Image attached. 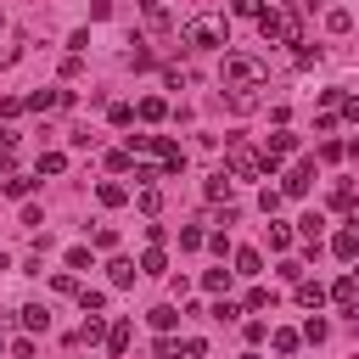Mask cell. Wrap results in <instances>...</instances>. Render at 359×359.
I'll list each match as a JSON object with an SVG mask.
<instances>
[{
	"instance_id": "obj_1",
	"label": "cell",
	"mask_w": 359,
	"mask_h": 359,
	"mask_svg": "<svg viewBox=\"0 0 359 359\" xmlns=\"http://www.w3.org/2000/svg\"><path fill=\"white\" fill-rule=\"evenodd\" d=\"M180 39L196 45V50H219V45H230V22H224V17H191Z\"/></svg>"
},
{
	"instance_id": "obj_2",
	"label": "cell",
	"mask_w": 359,
	"mask_h": 359,
	"mask_svg": "<svg viewBox=\"0 0 359 359\" xmlns=\"http://www.w3.org/2000/svg\"><path fill=\"white\" fill-rule=\"evenodd\" d=\"M258 34H264V39H280V45H303V17H297V11H269V6H264Z\"/></svg>"
},
{
	"instance_id": "obj_3",
	"label": "cell",
	"mask_w": 359,
	"mask_h": 359,
	"mask_svg": "<svg viewBox=\"0 0 359 359\" xmlns=\"http://www.w3.org/2000/svg\"><path fill=\"white\" fill-rule=\"evenodd\" d=\"M264 79H269V67L258 56H224V84L230 90H258Z\"/></svg>"
},
{
	"instance_id": "obj_4",
	"label": "cell",
	"mask_w": 359,
	"mask_h": 359,
	"mask_svg": "<svg viewBox=\"0 0 359 359\" xmlns=\"http://www.w3.org/2000/svg\"><path fill=\"white\" fill-rule=\"evenodd\" d=\"M224 174H230V180H258V174H264V163H258V151H252L247 140H236V135H230V151H224Z\"/></svg>"
},
{
	"instance_id": "obj_5",
	"label": "cell",
	"mask_w": 359,
	"mask_h": 359,
	"mask_svg": "<svg viewBox=\"0 0 359 359\" xmlns=\"http://www.w3.org/2000/svg\"><path fill=\"white\" fill-rule=\"evenodd\" d=\"M292 151H297V135H292V129L280 123V129H275V135L264 140V151H258V163H264V174H275V168H280V163H286Z\"/></svg>"
},
{
	"instance_id": "obj_6",
	"label": "cell",
	"mask_w": 359,
	"mask_h": 359,
	"mask_svg": "<svg viewBox=\"0 0 359 359\" xmlns=\"http://www.w3.org/2000/svg\"><path fill=\"white\" fill-rule=\"evenodd\" d=\"M325 297H331V303H337L342 314H353V309H359V280H353V275H337Z\"/></svg>"
},
{
	"instance_id": "obj_7",
	"label": "cell",
	"mask_w": 359,
	"mask_h": 359,
	"mask_svg": "<svg viewBox=\"0 0 359 359\" xmlns=\"http://www.w3.org/2000/svg\"><path fill=\"white\" fill-rule=\"evenodd\" d=\"M309 185H314V163L303 157L292 174H286V185H280V196H309Z\"/></svg>"
},
{
	"instance_id": "obj_8",
	"label": "cell",
	"mask_w": 359,
	"mask_h": 359,
	"mask_svg": "<svg viewBox=\"0 0 359 359\" xmlns=\"http://www.w3.org/2000/svg\"><path fill=\"white\" fill-rule=\"evenodd\" d=\"M135 118H140V123H163V118H168V101H163V95H146V101L135 107Z\"/></svg>"
},
{
	"instance_id": "obj_9",
	"label": "cell",
	"mask_w": 359,
	"mask_h": 359,
	"mask_svg": "<svg viewBox=\"0 0 359 359\" xmlns=\"http://www.w3.org/2000/svg\"><path fill=\"white\" fill-rule=\"evenodd\" d=\"M258 269H264V252H258V247H236V275H247V280H252Z\"/></svg>"
},
{
	"instance_id": "obj_10",
	"label": "cell",
	"mask_w": 359,
	"mask_h": 359,
	"mask_svg": "<svg viewBox=\"0 0 359 359\" xmlns=\"http://www.w3.org/2000/svg\"><path fill=\"white\" fill-rule=\"evenodd\" d=\"M135 275H140V269H135L129 258H112V264H107V280H112L118 292H123V286H135Z\"/></svg>"
},
{
	"instance_id": "obj_11",
	"label": "cell",
	"mask_w": 359,
	"mask_h": 359,
	"mask_svg": "<svg viewBox=\"0 0 359 359\" xmlns=\"http://www.w3.org/2000/svg\"><path fill=\"white\" fill-rule=\"evenodd\" d=\"M22 314V331H50V309L45 303H28V309H17Z\"/></svg>"
},
{
	"instance_id": "obj_12",
	"label": "cell",
	"mask_w": 359,
	"mask_h": 359,
	"mask_svg": "<svg viewBox=\"0 0 359 359\" xmlns=\"http://www.w3.org/2000/svg\"><path fill=\"white\" fill-rule=\"evenodd\" d=\"M95 196H101V208H123V202H129V191H123L118 180H101V185H95Z\"/></svg>"
},
{
	"instance_id": "obj_13",
	"label": "cell",
	"mask_w": 359,
	"mask_h": 359,
	"mask_svg": "<svg viewBox=\"0 0 359 359\" xmlns=\"http://www.w3.org/2000/svg\"><path fill=\"white\" fill-rule=\"evenodd\" d=\"M331 252H337L342 264H353V252H359V236H353V230H337V236H331Z\"/></svg>"
},
{
	"instance_id": "obj_14",
	"label": "cell",
	"mask_w": 359,
	"mask_h": 359,
	"mask_svg": "<svg viewBox=\"0 0 359 359\" xmlns=\"http://www.w3.org/2000/svg\"><path fill=\"white\" fill-rule=\"evenodd\" d=\"M135 269H140V275H163V269H168V252H163V247H146Z\"/></svg>"
},
{
	"instance_id": "obj_15",
	"label": "cell",
	"mask_w": 359,
	"mask_h": 359,
	"mask_svg": "<svg viewBox=\"0 0 359 359\" xmlns=\"http://www.w3.org/2000/svg\"><path fill=\"white\" fill-rule=\"evenodd\" d=\"M297 303H303V309H320V303H325V286L303 275V280H297Z\"/></svg>"
},
{
	"instance_id": "obj_16",
	"label": "cell",
	"mask_w": 359,
	"mask_h": 359,
	"mask_svg": "<svg viewBox=\"0 0 359 359\" xmlns=\"http://www.w3.org/2000/svg\"><path fill=\"white\" fill-rule=\"evenodd\" d=\"M174 320H180V314H174V303H157V309L146 314V325H151V331H163V337L174 331Z\"/></svg>"
},
{
	"instance_id": "obj_17",
	"label": "cell",
	"mask_w": 359,
	"mask_h": 359,
	"mask_svg": "<svg viewBox=\"0 0 359 359\" xmlns=\"http://www.w3.org/2000/svg\"><path fill=\"white\" fill-rule=\"evenodd\" d=\"M101 342H107V353H123V348H129V320H112Z\"/></svg>"
},
{
	"instance_id": "obj_18",
	"label": "cell",
	"mask_w": 359,
	"mask_h": 359,
	"mask_svg": "<svg viewBox=\"0 0 359 359\" xmlns=\"http://www.w3.org/2000/svg\"><path fill=\"white\" fill-rule=\"evenodd\" d=\"M22 107H34V112H50V107H62V90H34Z\"/></svg>"
},
{
	"instance_id": "obj_19",
	"label": "cell",
	"mask_w": 359,
	"mask_h": 359,
	"mask_svg": "<svg viewBox=\"0 0 359 359\" xmlns=\"http://www.w3.org/2000/svg\"><path fill=\"white\" fill-rule=\"evenodd\" d=\"M107 337V320L101 314H84V325H79V342H101Z\"/></svg>"
},
{
	"instance_id": "obj_20",
	"label": "cell",
	"mask_w": 359,
	"mask_h": 359,
	"mask_svg": "<svg viewBox=\"0 0 359 359\" xmlns=\"http://www.w3.org/2000/svg\"><path fill=\"white\" fill-rule=\"evenodd\" d=\"M79 309H84V314H101V309H107V292L84 286V292H79Z\"/></svg>"
},
{
	"instance_id": "obj_21",
	"label": "cell",
	"mask_w": 359,
	"mask_h": 359,
	"mask_svg": "<svg viewBox=\"0 0 359 359\" xmlns=\"http://www.w3.org/2000/svg\"><path fill=\"white\" fill-rule=\"evenodd\" d=\"M269 342H275V353H297V342H303V337H297L292 325H280V331H275Z\"/></svg>"
},
{
	"instance_id": "obj_22",
	"label": "cell",
	"mask_w": 359,
	"mask_h": 359,
	"mask_svg": "<svg viewBox=\"0 0 359 359\" xmlns=\"http://www.w3.org/2000/svg\"><path fill=\"white\" fill-rule=\"evenodd\" d=\"M140 11H146L151 28H168V6H163V0H140Z\"/></svg>"
},
{
	"instance_id": "obj_23",
	"label": "cell",
	"mask_w": 359,
	"mask_h": 359,
	"mask_svg": "<svg viewBox=\"0 0 359 359\" xmlns=\"http://www.w3.org/2000/svg\"><path fill=\"white\" fill-rule=\"evenodd\" d=\"M62 168H67V151H45V157H39V180H45V174H62Z\"/></svg>"
},
{
	"instance_id": "obj_24",
	"label": "cell",
	"mask_w": 359,
	"mask_h": 359,
	"mask_svg": "<svg viewBox=\"0 0 359 359\" xmlns=\"http://www.w3.org/2000/svg\"><path fill=\"white\" fill-rule=\"evenodd\" d=\"M202 191H208V202H224V196H230V174H213Z\"/></svg>"
},
{
	"instance_id": "obj_25",
	"label": "cell",
	"mask_w": 359,
	"mask_h": 359,
	"mask_svg": "<svg viewBox=\"0 0 359 359\" xmlns=\"http://www.w3.org/2000/svg\"><path fill=\"white\" fill-rule=\"evenodd\" d=\"M320 224H325L320 213H303V219H297V236H303V241H320Z\"/></svg>"
},
{
	"instance_id": "obj_26",
	"label": "cell",
	"mask_w": 359,
	"mask_h": 359,
	"mask_svg": "<svg viewBox=\"0 0 359 359\" xmlns=\"http://www.w3.org/2000/svg\"><path fill=\"white\" fill-rule=\"evenodd\" d=\"M107 118H112L118 129H129V123H135V107H123V101H112V107H107Z\"/></svg>"
},
{
	"instance_id": "obj_27",
	"label": "cell",
	"mask_w": 359,
	"mask_h": 359,
	"mask_svg": "<svg viewBox=\"0 0 359 359\" xmlns=\"http://www.w3.org/2000/svg\"><path fill=\"white\" fill-rule=\"evenodd\" d=\"M331 208H337V213H353V185H337V191H331Z\"/></svg>"
},
{
	"instance_id": "obj_28",
	"label": "cell",
	"mask_w": 359,
	"mask_h": 359,
	"mask_svg": "<svg viewBox=\"0 0 359 359\" xmlns=\"http://www.w3.org/2000/svg\"><path fill=\"white\" fill-rule=\"evenodd\" d=\"M269 247H275V252H286V247H292V230H286V224H275V219H269Z\"/></svg>"
},
{
	"instance_id": "obj_29",
	"label": "cell",
	"mask_w": 359,
	"mask_h": 359,
	"mask_svg": "<svg viewBox=\"0 0 359 359\" xmlns=\"http://www.w3.org/2000/svg\"><path fill=\"white\" fill-rule=\"evenodd\" d=\"M224 286H230V269H208L202 275V292H224Z\"/></svg>"
},
{
	"instance_id": "obj_30",
	"label": "cell",
	"mask_w": 359,
	"mask_h": 359,
	"mask_svg": "<svg viewBox=\"0 0 359 359\" xmlns=\"http://www.w3.org/2000/svg\"><path fill=\"white\" fill-rule=\"evenodd\" d=\"M213 320H224V325H230V320H241V303H230V297H219V303H213Z\"/></svg>"
},
{
	"instance_id": "obj_31",
	"label": "cell",
	"mask_w": 359,
	"mask_h": 359,
	"mask_svg": "<svg viewBox=\"0 0 359 359\" xmlns=\"http://www.w3.org/2000/svg\"><path fill=\"white\" fill-rule=\"evenodd\" d=\"M0 191H6V196H28V191H34V180H22V174H11V180H0Z\"/></svg>"
},
{
	"instance_id": "obj_32",
	"label": "cell",
	"mask_w": 359,
	"mask_h": 359,
	"mask_svg": "<svg viewBox=\"0 0 359 359\" xmlns=\"http://www.w3.org/2000/svg\"><path fill=\"white\" fill-rule=\"evenodd\" d=\"M325 28H331V34H348V28H353V17H348V11H342V6H337V11H331V17H325Z\"/></svg>"
},
{
	"instance_id": "obj_33",
	"label": "cell",
	"mask_w": 359,
	"mask_h": 359,
	"mask_svg": "<svg viewBox=\"0 0 359 359\" xmlns=\"http://www.w3.org/2000/svg\"><path fill=\"white\" fill-rule=\"evenodd\" d=\"M163 84H168V90H185L191 73H185V67H163Z\"/></svg>"
},
{
	"instance_id": "obj_34",
	"label": "cell",
	"mask_w": 359,
	"mask_h": 359,
	"mask_svg": "<svg viewBox=\"0 0 359 359\" xmlns=\"http://www.w3.org/2000/svg\"><path fill=\"white\" fill-rule=\"evenodd\" d=\"M135 180H140V185H151V180H163V168H157V163H135Z\"/></svg>"
},
{
	"instance_id": "obj_35",
	"label": "cell",
	"mask_w": 359,
	"mask_h": 359,
	"mask_svg": "<svg viewBox=\"0 0 359 359\" xmlns=\"http://www.w3.org/2000/svg\"><path fill=\"white\" fill-rule=\"evenodd\" d=\"M157 208H163V196H157V185H146L140 191V213H157Z\"/></svg>"
},
{
	"instance_id": "obj_36",
	"label": "cell",
	"mask_w": 359,
	"mask_h": 359,
	"mask_svg": "<svg viewBox=\"0 0 359 359\" xmlns=\"http://www.w3.org/2000/svg\"><path fill=\"white\" fill-rule=\"evenodd\" d=\"M67 269H90V247H67Z\"/></svg>"
},
{
	"instance_id": "obj_37",
	"label": "cell",
	"mask_w": 359,
	"mask_h": 359,
	"mask_svg": "<svg viewBox=\"0 0 359 359\" xmlns=\"http://www.w3.org/2000/svg\"><path fill=\"white\" fill-rule=\"evenodd\" d=\"M325 331H331V325H325V320H314V314H309V325H303V337H309V342H325Z\"/></svg>"
},
{
	"instance_id": "obj_38",
	"label": "cell",
	"mask_w": 359,
	"mask_h": 359,
	"mask_svg": "<svg viewBox=\"0 0 359 359\" xmlns=\"http://www.w3.org/2000/svg\"><path fill=\"white\" fill-rule=\"evenodd\" d=\"M180 353H185V359H202V353H208V342H202V337H185V342H180Z\"/></svg>"
},
{
	"instance_id": "obj_39",
	"label": "cell",
	"mask_w": 359,
	"mask_h": 359,
	"mask_svg": "<svg viewBox=\"0 0 359 359\" xmlns=\"http://www.w3.org/2000/svg\"><path fill=\"white\" fill-rule=\"evenodd\" d=\"M236 17H252V22H258V17H264V0H236Z\"/></svg>"
},
{
	"instance_id": "obj_40",
	"label": "cell",
	"mask_w": 359,
	"mask_h": 359,
	"mask_svg": "<svg viewBox=\"0 0 359 359\" xmlns=\"http://www.w3.org/2000/svg\"><path fill=\"white\" fill-rule=\"evenodd\" d=\"M342 151H348L342 140H325V146H320V157H325V163H342Z\"/></svg>"
},
{
	"instance_id": "obj_41",
	"label": "cell",
	"mask_w": 359,
	"mask_h": 359,
	"mask_svg": "<svg viewBox=\"0 0 359 359\" xmlns=\"http://www.w3.org/2000/svg\"><path fill=\"white\" fill-rule=\"evenodd\" d=\"M107 168H112V174H123V168H135V157H129V151H112V157H107Z\"/></svg>"
},
{
	"instance_id": "obj_42",
	"label": "cell",
	"mask_w": 359,
	"mask_h": 359,
	"mask_svg": "<svg viewBox=\"0 0 359 359\" xmlns=\"http://www.w3.org/2000/svg\"><path fill=\"white\" fill-rule=\"evenodd\" d=\"M90 241H95V247H118V230H112V224H101V230H95Z\"/></svg>"
},
{
	"instance_id": "obj_43",
	"label": "cell",
	"mask_w": 359,
	"mask_h": 359,
	"mask_svg": "<svg viewBox=\"0 0 359 359\" xmlns=\"http://www.w3.org/2000/svg\"><path fill=\"white\" fill-rule=\"evenodd\" d=\"M202 247H213V252L224 258V252H230V236H224V230H219V236H202Z\"/></svg>"
},
{
	"instance_id": "obj_44",
	"label": "cell",
	"mask_w": 359,
	"mask_h": 359,
	"mask_svg": "<svg viewBox=\"0 0 359 359\" xmlns=\"http://www.w3.org/2000/svg\"><path fill=\"white\" fill-rule=\"evenodd\" d=\"M280 275H286V280H292V286H297V280H303V275H309V269H303V264H297V258H286V264H280Z\"/></svg>"
},
{
	"instance_id": "obj_45",
	"label": "cell",
	"mask_w": 359,
	"mask_h": 359,
	"mask_svg": "<svg viewBox=\"0 0 359 359\" xmlns=\"http://www.w3.org/2000/svg\"><path fill=\"white\" fill-rule=\"evenodd\" d=\"M269 303H275V297H269L264 286H252V292H247V309H269Z\"/></svg>"
},
{
	"instance_id": "obj_46",
	"label": "cell",
	"mask_w": 359,
	"mask_h": 359,
	"mask_svg": "<svg viewBox=\"0 0 359 359\" xmlns=\"http://www.w3.org/2000/svg\"><path fill=\"white\" fill-rule=\"evenodd\" d=\"M17 112H22V101L17 95H0V118H17Z\"/></svg>"
},
{
	"instance_id": "obj_47",
	"label": "cell",
	"mask_w": 359,
	"mask_h": 359,
	"mask_svg": "<svg viewBox=\"0 0 359 359\" xmlns=\"http://www.w3.org/2000/svg\"><path fill=\"white\" fill-rule=\"evenodd\" d=\"M309 6H320V0H292V11H297V17H303V11H309Z\"/></svg>"
},
{
	"instance_id": "obj_48",
	"label": "cell",
	"mask_w": 359,
	"mask_h": 359,
	"mask_svg": "<svg viewBox=\"0 0 359 359\" xmlns=\"http://www.w3.org/2000/svg\"><path fill=\"white\" fill-rule=\"evenodd\" d=\"M241 359H258V353H241Z\"/></svg>"
}]
</instances>
